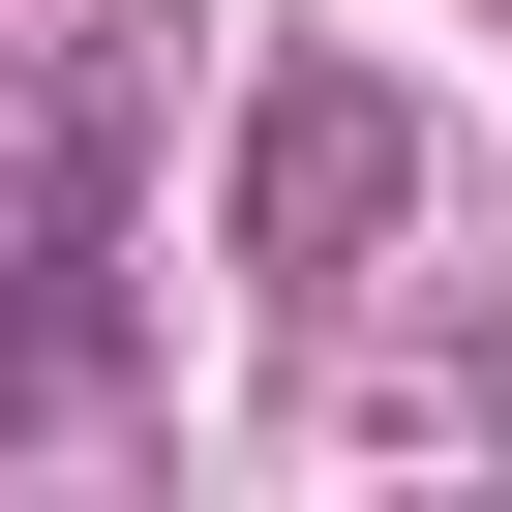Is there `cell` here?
I'll list each match as a JSON object with an SVG mask.
<instances>
[{
    "label": "cell",
    "instance_id": "obj_3",
    "mask_svg": "<svg viewBox=\"0 0 512 512\" xmlns=\"http://www.w3.org/2000/svg\"><path fill=\"white\" fill-rule=\"evenodd\" d=\"M91 392H121V272H31V302H0V452L91 422Z\"/></svg>",
    "mask_w": 512,
    "mask_h": 512
},
{
    "label": "cell",
    "instance_id": "obj_1",
    "mask_svg": "<svg viewBox=\"0 0 512 512\" xmlns=\"http://www.w3.org/2000/svg\"><path fill=\"white\" fill-rule=\"evenodd\" d=\"M151 121H181L151 0H31V31H0V302H31V272H121Z\"/></svg>",
    "mask_w": 512,
    "mask_h": 512
},
{
    "label": "cell",
    "instance_id": "obj_2",
    "mask_svg": "<svg viewBox=\"0 0 512 512\" xmlns=\"http://www.w3.org/2000/svg\"><path fill=\"white\" fill-rule=\"evenodd\" d=\"M392 211H422V91H392V61H272V91H241V272H272L302 332L362 302Z\"/></svg>",
    "mask_w": 512,
    "mask_h": 512
}]
</instances>
